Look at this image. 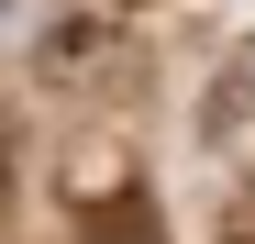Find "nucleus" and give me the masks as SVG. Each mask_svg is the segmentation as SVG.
Instances as JSON below:
<instances>
[{
    "mask_svg": "<svg viewBox=\"0 0 255 244\" xmlns=\"http://www.w3.org/2000/svg\"><path fill=\"white\" fill-rule=\"evenodd\" d=\"M200 144H211V155H244V144H255V56H233V67L200 89Z\"/></svg>",
    "mask_w": 255,
    "mask_h": 244,
    "instance_id": "obj_1",
    "label": "nucleus"
}]
</instances>
